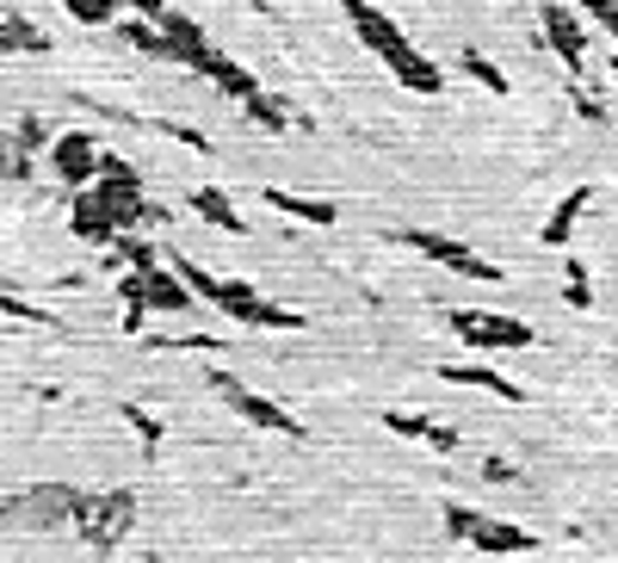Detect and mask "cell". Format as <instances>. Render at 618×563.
I'll return each mask as SVG.
<instances>
[{"mask_svg":"<svg viewBox=\"0 0 618 563\" xmlns=\"http://www.w3.org/2000/svg\"><path fill=\"white\" fill-rule=\"evenodd\" d=\"M445 384H458V390H489V396H502V403H526V390L514 384V378H502V371H489V366H440Z\"/></svg>","mask_w":618,"mask_h":563,"instance_id":"9a60e30c","label":"cell"},{"mask_svg":"<svg viewBox=\"0 0 618 563\" xmlns=\"http://www.w3.org/2000/svg\"><path fill=\"white\" fill-rule=\"evenodd\" d=\"M378 421H384L390 433H403V440H421V446H427V433H433V421H427V415H415V408H384Z\"/></svg>","mask_w":618,"mask_h":563,"instance_id":"cb8c5ba5","label":"cell"},{"mask_svg":"<svg viewBox=\"0 0 618 563\" xmlns=\"http://www.w3.org/2000/svg\"><path fill=\"white\" fill-rule=\"evenodd\" d=\"M0 38H7V50H13V57H44V50H50V44H44V32L32 20H20V13H13V7H7V13H0Z\"/></svg>","mask_w":618,"mask_h":563,"instance_id":"d6986e66","label":"cell"},{"mask_svg":"<svg viewBox=\"0 0 618 563\" xmlns=\"http://www.w3.org/2000/svg\"><path fill=\"white\" fill-rule=\"evenodd\" d=\"M341 7H347V20H353V32H359V44H366L371 57L384 62L390 75L403 81L408 94H421V99L445 94L440 62L421 57V44H408V32H403L396 20H390L384 7H371V0H341Z\"/></svg>","mask_w":618,"mask_h":563,"instance_id":"6da1fadb","label":"cell"},{"mask_svg":"<svg viewBox=\"0 0 618 563\" xmlns=\"http://www.w3.org/2000/svg\"><path fill=\"white\" fill-rule=\"evenodd\" d=\"M539 32H544V50L581 81V69H588V25H581L576 7L569 0H539Z\"/></svg>","mask_w":618,"mask_h":563,"instance_id":"52a82bcc","label":"cell"},{"mask_svg":"<svg viewBox=\"0 0 618 563\" xmlns=\"http://www.w3.org/2000/svg\"><path fill=\"white\" fill-rule=\"evenodd\" d=\"M0 310H7V322H25V329H57V316H44L38 304H25L13 285H7V297H0Z\"/></svg>","mask_w":618,"mask_h":563,"instance_id":"484cf974","label":"cell"},{"mask_svg":"<svg viewBox=\"0 0 618 563\" xmlns=\"http://www.w3.org/2000/svg\"><path fill=\"white\" fill-rule=\"evenodd\" d=\"M161 260H168V254L154 248V242H143V235H118L112 248H106V267L112 272H124V267H136V272H149V267H161Z\"/></svg>","mask_w":618,"mask_h":563,"instance_id":"e0dca14e","label":"cell"},{"mask_svg":"<svg viewBox=\"0 0 618 563\" xmlns=\"http://www.w3.org/2000/svg\"><path fill=\"white\" fill-rule=\"evenodd\" d=\"M569 106H576V118H588V124H606V99L594 94V87H569Z\"/></svg>","mask_w":618,"mask_h":563,"instance_id":"f1b7e54d","label":"cell"},{"mask_svg":"<svg viewBox=\"0 0 618 563\" xmlns=\"http://www.w3.org/2000/svg\"><path fill=\"white\" fill-rule=\"evenodd\" d=\"M613 81H618V57H613Z\"/></svg>","mask_w":618,"mask_h":563,"instance_id":"d590c367","label":"cell"},{"mask_svg":"<svg viewBox=\"0 0 618 563\" xmlns=\"http://www.w3.org/2000/svg\"><path fill=\"white\" fill-rule=\"evenodd\" d=\"M13 143H20V149H32V156H38V149H50L57 136H50V124H44L38 112H25L20 124H13Z\"/></svg>","mask_w":618,"mask_h":563,"instance_id":"83f0119b","label":"cell"},{"mask_svg":"<svg viewBox=\"0 0 618 563\" xmlns=\"http://www.w3.org/2000/svg\"><path fill=\"white\" fill-rule=\"evenodd\" d=\"M193 75L217 81V87H223V94H230L235 106H242V99H254V94H260V81H254V75H248V69H242V62H235V57H223V50H217V44H211V57L198 62Z\"/></svg>","mask_w":618,"mask_h":563,"instance_id":"5bb4252c","label":"cell"},{"mask_svg":"<svg viewBox=\"0 0 618 563\" xmlns=\"http://www.w3.org/2000/svg\"><path fill=\"white\" fill-rule=\"evenodd\" d=\"M267 211L291 217V223H309V230H334V198H309V193H285V186H267Z\"/></svg>","mask_w":618,"mask_h":563,"instance_id":"8fae6325","label":"cell"},{"mask_svg":"<svg viewBox=\"0 0 618 563\" xmlns=\"http://www.w3.org/2000/svg\"><path fill=\"white\" fill-rule=\"evenodd\" d=\"M427 452H458V433L433 421V433H427Z\"/></svg>","mask_w":618,"mask_h":563,"instance_id":"1f68e13d","label":"cell"},{"mask_svg":"<svg viewBox=\"0 0 618 563\" xmlns=\"http://www.w3.org/2000/svg\"><path fill=\"white\" fill-rule=\"evenodd\" d=\"M390 242H403V248H415L421 260H433V267H445V272H458V279L502 285V267H495V260H483L470 242H452V235H440V230H396Z\"/></svg>","mask_w":618,"mask_h":563,"instance_id":"5b68a950","label":"cell"},{"mask_svg":"<svg viewBox=\"0 0 618 563\" xmlns=\"http://www.w3.org/2000/svg\"><path fill=\"white\" fill-rule=\"evenodd\" d=\"M483 477H489V484H514V477H520V470L507 465V458H483Z\"/></svg>","mask_w":618,"mask_h":563,"instance_id":"d6a6232c","label":"cell"},{"mask_svg":"<svg viewBox=\"0 0 618 563\" xmlns=\"http://www.w3.org/2000/svg\"><path fill=\"white\" fill-rule=\"evenodd\" d=\"M143 279H149V304H154V316H186V310L198 304V292L186 285V272H180L174 260H161V267H149Z\"/></svg>","mask_w":618,"mask_h":563,"instance_id":"30bf717a","label":"cell"},{"mask_svg":"<svg viewBox=\"0 0 618 563\" xmlns=\"http://www.w3.org/2000/svg\"><path fill=\"white\" fill-rule=\"evenodd\" d=\"M242 112H248L254 124H260V131H272V136H285L291 124H297V118L285 112V99H279V94H267V87H260L254 99H242Z\"/></svg>","mask_w":618,"mask_h":563,"instance_id":"ac0fdd59","label":"cell"},{"mask_svg":"<svg viewBox=\"0 0 618 563\" xmlns=\"http://www.w3.org/2000/svg\"><path fill=\"white\" fill-rule=\"evenodd\" d=\"M477 507H464V502H445L440 507V526H445V539H458V544H470V533H477Z\"/></svg>","mask_w":618,"mask_h":563,"instance_id":"d4e9b609","label":"cell"},{"mask_svg":"<svg viewBox=\"0 0 618 563\" xmlns=\"http://www.w3.org/2000/svg\"><path fill=\"white\" fill-rule=\"evenodd\" d=\"M154 131H161V136H174V143H186L193 156H211V149H217L211 136L198 131V124H174V118H154Z\"/></svg>","mask_w":618,"mask_h":563,"instance_id":"4316f807","label":"cell"},{"mask_svg":"<svg viewBox=\"0 0 618 563\" xmlns=\"http://www.w3.org/2000/svg\"><path fill=\"white\" fill-rule=\"evenodd\" d=\"M563 292H569V304H576V310H588V304H594V272H588V260H581V254H569V260H563Z\"/></svg>","mask_w":618,"mask_h":563,"instance_id":"7402d4cb","label":"cell"},{"mask_svg":"<svg viewBox=\"0 0 618 563\" xmlns=\"http://www.w3.org/2000/svg\"><path fill=\"white\" fill-rule=\"evenodd\" d=\"M186 205H193V217H205L211 230L248 235V223H242V211H235V198L223 193V186H193V193H186Z\"/></svg>","mask_w":618,"mask_h":563,"instance_id":"4fadbf2b","label":"cell"},{"mask_svg":"<svg viewBox=\"0 0 618 563\" xmlns=\"http://www.w3.org/2000/svg\"><path fill=\"white\" fill-rule=\"evenodd\" d=\"M124 428H131L136 440H143V452H154L161 440H168V428H161V421H154V415H149L143 403H124Z\"/></svg>","mask_w":618,"mask_h":563,"instance_id":"603a6c76","label":"cell"},{"mask_svg":"<svg viewBox=\"0 0 618 563\" xmlns=\"http://www.w3.org/2000/svg\"><path fill=\"white\" fill-rule=\"evenodd\" d=\"M75 507H81V489H69V484H38V489H13L7 495V526H20V514H25V526L32 533H57V526H75Z\"/></svg>","mask_w":618,"mask_h":563,"instance_id":"8992f818","label":"cell"},{"mask_svg":"<svg viewBox=\"0 0 618 563\" xmlns=\"http://www.w3.org/2000/svg\"><path fill=\"white\" fill-rule=\"evenodd\" d=\"M458 62H464V75L477 81L483 94H514V81H507L502 69H495V62L483 57V50H470V44H464V57H458Z\"/></svg>","mask_w":618,"mask_h":563,"instance_id":"44dd1931","label":"cell"},{"mask_svg":"<svg viewBox=\"0 0 618 563\" xmlns=\"http://www.w3.org/2000/svg\"><path fill=\"white\" fill-rule=\"evenodd\" d=\"M248 7H254V13H272V0H248Z\"/></svg>","mask_w":618,"mask_h":563,"instance_id":"e575fe53","label":"cell"},{"mask_svg":"<svg viewBox=\"0 0 618 563\" xmlns=\"http://www.w3.org/2000/svg\"><path fill=\"white\" fill-rule=\"evenodd\" d=\"M136 526V489H81V507H75V539L87 544V551H118L124 544V533Z\"/></svg>","mask_w":618,"mask_h":563,"instance_id":"7a4b0ae2","label":"cell"},{"mask_svg":"<svg viewBox=\"0 0 618 563\" xmlns=\"http://www.w3.org/2000/svg\"><path fill=\"white\" fill-rule=\"evenodd\" d=\"M161 32H168V44H174V62H180V69H198V62L211 57V38H205V25L186 20L180 7H168V13H161Z\"/></svg>","mask_w":618,"mask_h":563,"instance_id":"7c38bea8","label":"cell"},{"mask_svg":"<svg viewBox=\"0 0 618 563\" xmlns=\"http://www.w3.org/2000/svg\"><path fill=\"white\" fill-rule=\"evenodd\" d=\"M445 329L458 334L470 353H502V347H532L539 329L520 316H495V310H445Z\"/></svg>","mask_w":618,"mask_h":563,"instance_id":"277c9868","label":"cell"},{"mask_svg":"<svg viewBox=\"0 0 618 563\" xmlns=\"http://www.w3.org/2000/svg\"><path fill=\"white\" fill-rule=\"evenodd\" d=\"M62 13L75 25H94V32H106V25L124 20V0H62Z\"/></svg>","mask_w":618,"mask_h":563,"instance_id":"ffe728a7","label":"cell"},{"mask_svg":"<svg viewBox=\"0 0 618 563\" xmlns=\"http://www.w3.org/2000/svg\"><path fill=\"white\" fill-rule=\"evenodd\" d=\"M588 186H576V193H563L557 198V211L544 217V230H539V242L544 248H569V235H576V223H581V211H588Z\"/></svg>","mask_w":618,"mask_h":563,"instance_id":"2e32d148","label":"cell"},{"mask_svg":"<svg viewBox=\"0 0 618 563\" xmlns=\"http://www.w3.org/2000/svg\"><path fill=\"white\" fill-rule=\"evenodd\" d=\"M205 384H211L217 396H223V408H235V415H242L248 428H267V433H279V440H304V421H297L291 408H279L272 396L248 390L242 378H230L223 366H211V371H205Z\"/></svg>","mask_w":618,"mask_h":563,"instance_id":"3957f363","label":"cell"},{"mask_svg":"<svg viewBox=\"0 0 618 563\" xmlns=\"http://www.w3.org/2000/svg\"><path fill=\"white\" fill-rule=\"evenodd\" d=\"M124 7H131V13H143V20H161V13H168L174 0H124Z\"/></svg>","mask_w":618,"mask_h":563,"instance_id":"836d02e7","label":"cell"},{"mask_svg":"<svg viewBox=\"0 0 618 563\" xmlns=\"http://www.w3.org/2000/svg\"><path fill=\"white\" fill-rule=\"evenodd\" d=\"M581 13H588L600 32H613V38H618V0H581Z\"/></svg>","mask_w":618,"mask_h":563,"instance_id":"4dcf8cb0","label":"cell"},{"mask_svg":"<svg viewBox=\"0 0 618 563\" xmlns=\"http://www.w3.org/2000/svg\"><path fill=\"white\" fill-rule=\"evenodd\" d=\"M99 174H106V180H124V186H143V174H136V161H124L118 149H99Z\"/></svg>","mask_w":618,"mask_h":563,"instance_id":"f546056e","label":"cell"},{"mask_svg":"<svg viewBox=\"0 0 618 563\" xmlns=\"http://www.w3.org/2000/svg\"><path fill=\"white\" fill-rule=\"evenodd\" d=\"M50 174H57L62 193H81V186H94L99 180V136L87 131H62L50 143Z\"/></svg>","mask_w":618,"mask_h":563,"instance_id":"ba28073f","label":"cell"},{"mask_svg":"<svg viewBox=\"0 0 618 563\" xmlns=\"http://www.w3.org/2000/svg\"><path fill=\"white\" fill-rule=\"evenodd\" d=\"M576 7H581V0H576Z\"/></svg>","mask_w":618,"mask_h":563,"instance_id":"8d00e7d4","label":"cell"},{"mask_svg":"<svg viewBox=\"0 0 618 563\" xmlns=\"http://www.w3.org/2000/svg\"><path fill=\"white\" fill-rule=\"evenodd\" d=\"M470 551L477 558H532V551H544V539L539 533H526V526H514V521H477V533H470Z\"/></svg>","mask_w":618,"mask_h":563,"instance_id":"9c48e42d","label":"cell"}]
</instances>
